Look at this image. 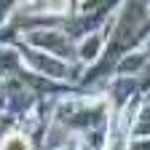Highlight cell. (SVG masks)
I'll list each match as a JSON object with an SVG mask.
<instances>
[{
	"instance_id": "6da1fadb",
	"label": "cell",
	"mask_w": 150,
	"mask_h": 150,
	"mask_svg": "<svg viewBox=\"0 0 150 150\" xmlns=\"http://www.w3.org/2000/svg\"><path fill=\"white\" fill-rule=\"evenodd\" d=\"M19 8L32 13H64L70 8V0H22Z\"/></svg>"
},
{
	"instance_id": "7a4b0ae2",
	"label": "cell",
	"mask_w": 150,
	"mask_h": 150,
	"mask_svg": "<svg viewBox=\"0 0 150 150\" xmlns=\"http://www.w3.org/2000/svg\"><path fill=\"white\" fill-rule=\"evenodd\" d=\"M0 150H30V142L22 134H8L3 142H0Z\"/></svg>"
}]
</instances>
